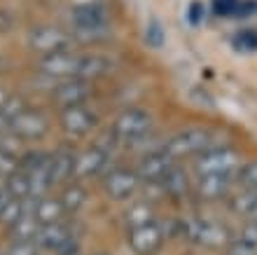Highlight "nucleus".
Masks as SVG:
<instances>
[{
  "label": "nucleus",
  "mask_w": 257,
  "mask_h": 255,
  "mask_svg": "<svg viewBox=\"0 0 257 255\" xmlns=\"http://www.w3.org/2000/svg\"><path fill=\"white\" fill-rule=\"evenodd\" d=\"M70 236H75L70 225H66V222H54V225L40 227V232L35 236V243H38L40 248H47V250H54L56 253Z\"/></svg>",
  "instance_id": "16"
},
{
  "label": "nucleus",
  "mask_w": 257,
  "mask_h": 255,
  "mask_svg": "<svg viewBox=\"0 0 257 255\" xmlns=\"http://www.w3.org/2000/svg\"><path fill=\"white\" fill-rule=\"evenodd\" d=\"M220 145H222V141H220V136L213 129L190 127V129H185V131H178L176 136H171L162 148L178 161V159H183V157H192V154L199 157L206 150L220 148Z\"/></svg>",
  "instance_id": "1"
},
{
  "label": "nucleus",
  "mask_w": 257,
  "mask_h": 255,
  "mask_svg": "<svg viewBox=\"0 0 257 255\" xmlns=\"http://www.w3.org/2000/svg\"><path fill=\"white\" fill-rule=\"evenodd\" d=\"M5 190L12 199H28V197H31V183H28V176L24 174L21 168H17L10 178H5Z\"/></svg>",
  "instance_id": "23"
},
{
  "label": "nucleus",
  "mask_w": 257,
  "mask_h": 255,
  "mask_svg": "<svg viewBox=\"0 0 257 255\" xmlns=\"http://www.w3.org/2000/svg\"><path fill=\"white\" fill-rule=\"evenodd\" d=\"M236 185L241 190H257V159L241 164L236 174Z\"/></svg>",
  "instance_id": "26"
},
{
  "label": "nucleus",
  "mask_w": 257,
  "mask_h": 255,
  "mask_svg": "<svg viewBox=\"0 0 257 255\" xmlns=\"http://www.w3.org/2000/svg\"><path fill=\"white\" fill-rule=\"evenodd\" d=\"M234 45L243 52H255L257 49V31L255 28H243L241 33H236L234 38Z\"/></svg>",
  "instance_id": "30"
},
{
  "label": "nucleus",
  "mask_w": 257,
  "mask_h": 255,
  "mask_svg": "<svg viewBox=\"0 0 257 255\" xmlns=\"http://www.w3.org/2000/svg\"><path fill=\"white\" fill-rule=\"evenodd\" d=\"M87 204V192L82 185H70V188L63 190L61 195V206L66 213H77L82 206Z\"/></svg>",
  "instance_id": "24"
},
{
  "label": "nucleus",
  "mask_w": 257,
  "mask_h": 255,
  "mask_svg": "<svg viewBox=\"0 0 257 255\" xmlns=\"http://www.w3.org/2000/svg\"><path fill=\"white\" fill-rule=\"evenodd\" d=\"M234 183H236L234 176H201L196 178V195L206 202H215L229 195Z\"/></svg>",
  "instance_id": "15"
},
{
  "label": "nucleus",
  "mask_w": 257,
  "mask_h": 255,
  "mask_svg": "<svg viewBox=\"0 0 257 255\" xmlns=\"http://www.w3.org/2000/svg\"><path fill=\"white\" fill-rule=\"evenodd\" d=\"M26 110V103H24V99H12V96H7L5 103L0 106V115H3V120L12 127V122L19 117L21 113Z\"/></svg>",
  "instance_id": "27"
},
{
  "label": "nucleus",
  "mask_w": 257,
  "mask_h": 255,
  "mask_svg": "<svg viewBox=\"0 0 257 255\" xmlns=\"http://www.w3.org/2000/svg\"><path fill=\"white\" fill-rule=\"evenodd\" d=\"M96 255H105V253H96Z\"/></svg>",
  "instance_id": "40"
},
{
  "label": "nucleus",
  "mask_w": 257,
  "mask_h": 255,
  "mask_svg": "<svg viewBox=\"0 0 257 255\" xmlns=\"http://www.w3.org/2000/svg\"><path fill=\"white\" fill-rule=\"evenodd\" d=\"M231 213L241 215L245 220L257 218V190H238L234 197H229Z\"/></svg>",
  "instance_id": "21"
},
{
  "label": "nucleus",
  "mask_w": 257,
  "mask_h": 255,
  "mask_svg": "<svg viewBox=\"0 0 257 255\" xmlns=\"http://www.w3.org/2000/svg\"><path fill=\"white\" fill-rule=\"evenodd\" d=\"M89 94H91V87L87 84V80H80V77H70L66 82H59L56 89L52 92L54 101L61 106V110L73 106H82L89 99Z\"/></svg>",
  "instance_id": "13"
},
{
  "label": "nucleus",
  "mask_w": 257,
  "mask_h": 255,
  "mask_svg": "<svg viewBox=\"0 0 257 255\" xmlns=\"http://www.w3.org/2000/svg\"><path fill=\"white\" fill-rule=\"evenodd\" d=\"M73 174H75V154L73 152L59 150V152L52 154V159H49V181H52V185L70 181Z\"/></svg>",
  "instance_id": "18"
},
{
  "label": "nucleus",
  "mask_w": 257,
  "mask_h": 255,
  "mask_svg": "<svg viewBox=\"0 0 257 255\" xmlns=\"http://www.w3.org/2000/svg\"><path fill=\"white\" fill-rule=\"evenodd\" d=\"M38 232H40V222L35 220V215H21L14 225H10L12 241H35Z\"/></svg>",
  "instance_id": "22"
},
{
  "label": "nucleus",
  "mask_w": 257,
  "mask_h": 255,
  "mask_svg": "<svg viewBox=\"0 0 257 255\" xmlns=\"http://www.w3.org/2000/svg\"><path fill=\"white\" fill-rule=\"evenodd\" d=\"M224 255H257V246L245 243V241H241V239H236V236H234V239L227 243Z\"/></svg>",
  "instance_id": "31"
},
{
  "label": "nucleus",
  "mask_w": 257,
  "mask_h": 255,
  "mask_svg": "<svg viewBox=\"0 0 257 255\" xmlns=\"http://www.w3.org/2000/svg\"><path fill=\"white\" fill-rule=\"evenodd\" d=\"M17 168H19V157L0 150V176H3V178H10Z\"/></svg>",
  "instance_id": "33"
},
{
  "label": "nucleus",
  "mask_w": 257,
  "mask_h": 255,
  "mask_svg": "<svg viewBox=\"0 0 257 255\" xmlns=\"http://www.w3.org/2000/svg\"><path fill=\"white\" fill-rule=\"evenodd\" d=\"M155 220V211L150 204H134V206L126 211V225L128 229H136V227H143L148 222Z\"/></svg>",
  "instance_id": "25"
},
{
  "label": "nucleus",
  "mask_w": 257,
  "mask_h": 255,
  "mask_svg": "<svg viewBox=\"0 0 257 255\" xmlns=\"http://www.w3.org/2000/svg\"><path fill=\"white\" fill-rule=\"evenodd\" d=\"M28 45L35 52H40L42 56H47V54L56 52H68L73 47V35L56 26H38L28 35Z\"/></svg>",
  "instance_id": "5"
},
{
  "label": "nucleus",
  "mask_w": 257,
  "mask_h": 255,
  "mask_svg": "<svg viewBox=\"0 0 257 255\" xmlns=\"http://www.w3.org/2000/svg\"><path fill=\"white\" fill-rule=\"evenodd\" d=\"M38 250H40V246L35 241H12L5 255H38Z\"/></svg>",
  "instance_id": "32"
},
{
  "label": "nucleus",
  "mask_w": 257,
  "mask_h": 255,
  "mask_svg": "<svg viewBox=\"0 0 257 255\" xmlns=\"http://www.w3.org/2000/svg\"><path fill=\"white\" fill-rule=\"evenodd\" d=\"M238 168H241V154L231 148H224V145L206 150L194 161L196 178H201V176H234L236 178Z\"/></svg>",
  "instance_id": "3"
},
{
  "label": "nucleus",
  "mask_w": 257,
  "mask_h": 255,
  "mask_svg": "<svg viewBox=\"0 0 257 255\" xmlns=\"http://www.w3.org/2000/svg\"><path fill=\"white\" fill-rule=\"evenodd\" d=\"M164 195L173 197V199H183L187 192H190V178H187V171L183 166H178V161L169 168V174L164 176L162 181Z\"/></svg>",
  "instance_id": "19"
},
{
  "label": "nucleus",
  "mask_w": 257,
  "mask_h": 255,
  "mask_svg": "<svg viewBox=\"0 0 257 255\" xmlns=\"http://www.w3.org/2000/svg\"><path fill=\"white\" fill-rule=\"evenodd\" d=\"M14 136H19L21 141H38L42 136L49 131V120L40 110H24V113L12 122V127H10Z\"/></svg>",
  "instance_id": "10"
},
{
  "label": "nucleus",
  "mask_w": 257,
  "mask_h": 255,
  "mask_svg": "<svg viewBox=\"0 0 257 255\" xmlns=\"http://www.w3.org/2000/svg\"><path fill=\"white\" fill-rule=\"evenodd\" d=\"M238 7V0H213V12L217 17H234Z\"/></svg>",
  "instance_id": "35"
},
{
  "label": "nucleus",
  "mask_w": 257,
  "mask_h": 255,
  "mask_svg": "<svg viewBox=\"0 0 257 255\" xmlns=\"http://www.w3.org/2000/svg\"><path fill=\"white\" fill-rule=\"evenodd\" d=\"M63 215H66V211L61 206V199H54V197H47V195L35 199V220L40 222V227L61 222Z\"/></svg>",
  "instance_id": "20"
},
{
  "label": "nucleus",
  "mask_w": 257,
  "mask_h": 255,
  "mask_svg": "<svg viewBox=\"0 0 257 255\" xmlns=\"http://www.w3.org/2000/svg\"><path fill=\"white\" fill-rule=\"evenodd\" d=\"M10 199H12V197L7 195V190H3V192H0V213H3V208H5V204L10 202Z\"/></svg>",
  "instance_id": "37"
},
{
  "label": "nucleus",
  "mask_w": 257,
  "mask_h": 255,
  "mask_svg": "<svg viewBox=\"0 0 257 255\" xmlns=\"http://www.w3.org/2000/svg\"><path fill=\"white\" fill-rule=\"evenodd\" d=\"M173 164H176V159H173L164 148H159V150H152V152H148L145 157H143L141 164H138V168H136V174H138L141 183L159 185Z\"/></svg>",
  "instance_id": "8"
},
{
  "label": "nucleus",
  "mask_w": 257,
  "mask_h": 255,
  "mask_svg": "<svg viewBox=\"0 0 257 255\" xmlns=\"http://www.w3.org/2000/svg\"><path fill=\"white\" fill-rule=\"evenodd\" d=\"M75 255H82V253H75Z\"/></svg>",
  "instance_id": "41"
},
{
  "label": "nucleus",
  "mask_w": 257,
  "mask_h": 255,
  "mask_svg": "<svg viewBox=\"0 0 257 255\" xmlns=\"http://www.w3.org/2000/svg\"><path fill=\"white\" fill-rule=\"evenodd\" d=\"M180 234L187 241L203 246V248H227V243L234 239L227 225L215 220H201V218H192L180 225Z\"/></svg>",
  "instance_id": "2"
},
{
  "label": "nucleus",
  "mask_w": 257,
  "mask_h": 255,
  "mask_svg": "<svg viewBox=\"0 0 257 255\" xmlns=\"http://www.w3.org/2000/svg\"><path fill=\"white\" fill-rule=\"evenodd\" d=\"M141 188V178L136 174V168H124V166H117L112 168L110 174H105L103 178V190L110 199L115 202H126L131 197L138 192Z\"/></svg>",
  "instance_id": "6"
},
{
  "label": "nucleus",
  "mask_w": 257,
  "mask_h": 255,
  "mask_svg": "<svg viewBox=\"0 0 257 255\" xmlns=\"http://www.w3.org/2000/svg\"><path fill=\"white\" fill-rule=\"evenodd\" d=\"M110 154L105 150H101L98 145H91L84 152L75 154V174L73 178H94V176H101L103 168L108 166Z\"/></svg>",
  "instance_id": "12"
},
{
  "label": "nucleus",
  "mask_w": 257,
  "mask_h": 255,
  "mask_svg": "<svg viewBox=\"0 0 257 255\" xmlns=\"http://www.w3.org/2000/svg\"><path fill=\"white\" fill-rule=\"evenodd\" d=\"M3 190H5V178L0 176V192H3Z\"/></svg>",
  "instance_id": "39"
},
{
  "label": "nucleus",
  "mask_w": 257,
  "mask_h": 255,
  "mask_svg": "<svg viewBox=\"0 0 257 255\" xmlns=\"http://www.w3.org/2000/svg\"><path fill=\"white\" fill-rule=\"evenodd\" d=\"M96 124H98V117H96V113L89 110L87 106H73V108H66L61 113L63 131H66L68 136H75V138L87 136Z\"/></svg>",
  "instance_id": "11"
},
{
  "label": "nucleus",
  "mask_w": 257,
  "mask_h": 255,
  "mask_svg": "<svg viewBox=\"0 0 257 255\" xmlns=\"http://www.w3.org/2000/svg\"><path fill=\"white\" fill-rule=\"evenodd\" d=\"M112 68V61L103 54H84L80 56V66H77V77L80 80H96V77H103V75L110 73Z\"/></svg>",
  "instance_id": "17"
},
{
  "label": "nucleus",
  "mask_w": 257,
  "mask_h": 255,
  "mask_svg": "<svg viewBox=\"0 0 257 255\" xmlns=\"http://www.w3.org/2000/svg\"><path fill=\"white\" fill-rule=\"evenodd\" d=\"M203 10H201V5H199V3H194V5H192V10H190V19H192V24H196V21H199V14H201Z\"/></svg>",
  "instance_id": "36"
},
{
  "label": "nucleus",
  "mask_w": 257,
  "mask_h": 255,
  "mask_svg": "<svg viewBox=\"0 0 257 255\" xmlns=\"http://www.w3.org/2000/svg\"><path fill=\"white\" fill-rule=\"evenodd\" d=\"M236 239H241V241H245V243H252V246H257V218H252V220H245V225L238 229Z\"/></svg>",
  "instance_id": "34"
},
{
  "label": "nucleus",
  "mask_w": 257,
  "mask_h": 255,
  "mask_svg": "<svg viewBox=\"0 0 257 255\" xmlns=\"http://www.w3.org/2000/svg\"><path fill=\"white\" fill-rule=\"evenodd\" d=\"M166 239V227L162 222H148L143 227L128 229V246L136 255H155Z\"/></svg>",
  "instance_id": "7"
},
{
  "label": "nucleus",
  "mask_w": 257,
  "mask_h": 255,
  "mask_svg": "<svg viewBox=\"0 0 257 255\" xmlns=\"http://www.w3.org/2000/svg\"><path fill=\"white\" fill-rule=\"evenodd\" d=\"M21 215H26V211H24V199H10V202L5 204V208H3V213H0V222L3 225H14V222L19 220Z\"/></svg>",
  "instance_id": "28"
},
{
  "label": "nucleus",
  "mask_w": 257,
  "mask_h": 255,
  "mask_svg": "<svg viewBox=\"0 0 257 255\" xmlns=\"http://www.w3.org/2000/svg\"><path fill=\"white\" fill-rule=\"evenodd\" d=\"M5 99H7V94H5V92H3V89H0V106L5 103Z\"/></svg>",
  "instance_id": "38"
},
{
  "label": "nucleus",
  "mask_w": 257,
  "mask_h": 255,
  "mask_svg": "<svg viewBox=\"0 0 257 255\" xmlns=\"http://www.w3.org/2000/svg\"><path fill=\"white\" fill-rule=\"evenodd\" d=\"M145 40H148L150 47H162L164 40H166V33H164L162 24L157 19H152L148 26H145Z\"/></svg>",
  "instance_id": "29"
},
{
  "label": "nucleus",
  "mask_w": 257,
  "mask_h": 255,
  "mask_svg": "<svg viewBox=\"0 0 257 255\" xmlns=\"http://www.w3.org/2000/svg\"><path fill=\"white\" fill-rule=\"evenodd\" d=\"M73 24L75 31H91V28H110L108 26V12L98 3H87L73 10Z\"/></svg>",
  "instance_id": "14"
},
{
  "label": "nucleus",
  "mask_w": 257,
  "mask_h": 255,
  "mask_svg": "<svg viewBox=\"0 0 257 255\" xmlns=\"http://www.w3.org/2000/svg\"><path fill=\"white\" fill-rule=\"evenodd\" d=\"M77 66H80V56L73 54V49L68 52H56V54H47L40 61V73L52 77V80H70L77 77Z\"/></svg>",
  "instance_id": "9"
},
{
  "label": "nucleus",
  "mask_w": 257,
  "mask_h": 255,
  "mask_svg": "<svg viewBox=\"0 0 257 255\" xmlns=\"http://www.w3.org/2000/svg\"><path fill=\"white\" fill-rule=\"evenodd\" d=\"M150 129H152L150 113L141 108H126L124 113L117 115L115 124H112V136L122 143H138L145 138Z\"/></svg>",
  "instance_id": "4"
}]
</instances>
